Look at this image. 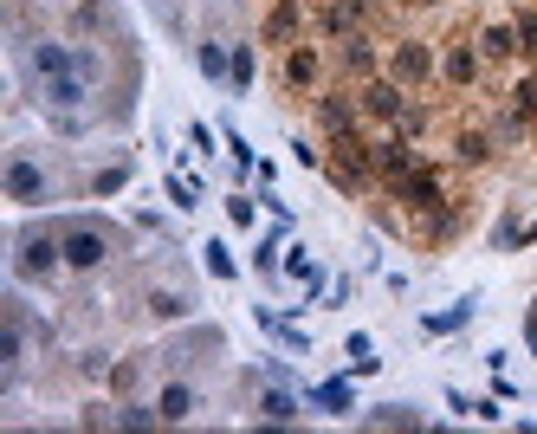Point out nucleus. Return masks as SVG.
Masks as SVG:
<instances>
[{
  "label": "nucleus",
  "instance_id": "nucleus-1",
  "mask_svg": "<svg viewBox=\"0 0 537 434\" xmlns=\"http://www.w3.org/2000/svg\"><path fill=\"white\" fill-rule=\"evenodd\" d=\"M59 266H65V247H59V234H52V227H20V234H13V279L46 286Z\"/></svg>",
  "mask_w": 537,
  "mask_h": 434
},
{
  "label": "nucleus",
  "instance_id": "nucleus-2",
  "mask_svg": "<svg viewBox=\"0 0 537 434\" xmlns=\"http://www.w3.org/2000/svg\"><path fill=\"white\" fill-rule=\"evenodd\" d=\"M59 247H65V266H72V273H98L110 260V227L104 221H65Z\"/></svg>",
  "mask_w": 537,
  "mask_h": 434
},
{
  "label": "nucleus",
  "instance_id": "nucleus-3",
  "mask_svg": "<svg viewBox=\"0 0 537 434\" xmlns=\"http://www.w3.org/2000/svg\"><path fill=\"white\" fill-rule=\"evenodd\" d=\"M39 98H46V111H59V124L65 130H78V104L91 98V78L85 72H59V78H39Z\"/></svg>",
  "mask_w": 537,
  "mask_h": 434
},
{
  "label": "nucleus",
  "instance_id": "nucleus-4",
  "mask_svg": "<svg viewBox=\"0 0 537 434\" xmlns=\"http://www.w3.org/2000/svg\"><path fill=\"white\" fill-rule=\"evenodd\" d=\"M0 182H7V201H20V208H39V201H52V175L39 169L33 156H13Z\"/></svg>",
  "mask_w": 537,
  "mask_h": 434
},
{
  "label": "nucleus",
  "instance_id": "nucleus-5",
  "mask_svg": "<svg viewBox=\"0 0 537 434\" xmlns=\"http://www.w3.org/2000/svg\"><path fill=\"white\" fill-rule=\"evenodd\" d=\"M395 195H402V201H408V208H421V214H434V208H440V201H447V188H440V175H434V169H421V162H415V169H408V175H402V182H395Z\"/></svg>",
  "mask_w": 537,
  "mask_h": 434
},
{
  "label": "nucleus",
  "instance_id": "nucleus-6",
  "mask_svg": "<svg viewBox=\"0 0 537 434\" xmlns=\"http://www.w3.org/2000/svg\"><path fill=\"white\" fill-rule=\"evenodd\" d=\"M402 91H408V85H395V78H369L356 104H363V117H382V124H395V117H402V104H408Z\"/></svg>",
  "mask_w": 537,
  "mask_h": 434
},
{
  "label": "nucleus",
  "instance_id": "nucleus-7",
  "mask_svg": "<svg viewBox=\"0 0 537 434\" xmlns=\"http://www.w3.org/2000/svg\"><path fill=\"white\" fill-rule=\"evenodd\" d=\"M428 72H434V52L421 46V39H402L395 59H389V78H395V85H421Z\"/></svg>",
  "mask_w": 537,
  "mask_h": 434
},
{
  "label": "nucleus",
  "instance_id": "nucleus-8",
  "mask_svg": "<svg viewBox=\"0 0 537 434\" xmlns=\"http://www.w3.org/2000/svg\"><path fill=\"white\" fill-rule=\"evenodd\" d=\"M26 65H33V78H59V72H72V46H59V39H33Z\"/></svg>",
  "mask_w": 537,
  "mask_h": 434
},
{
  "label": "nucleus",
  "instance_id": "nucleus-9",
  "mask_svg": "<svg viewBox=\"0 0 537 434\" xmlns=\"http://www.w3.org/2000/svg\"><path fill=\"white\" fill-rule=\"evenodd\" d=\"M156 409H162V428L188 422V415H195V383H162L156 389Z\"/></svg>",
  "mask_w": 537,
  "mask_h": 434
},
{
  "label": "nucleus",
  "instance_id": "nucleus-10",
  "mask_svg": "<svg viewBox=\"0 0 537 434\" xmlns=\"http://www.w3.org/2000/svg\"><path fill=\"white\" fill-rule=\"evenodd\" d=\"M356 111L363 104H350V98H318V124L330 137H356Z\"/></svg>",
  "mask_w": 537,
  "mask_h": 434
},
{
  "label": "nucleus",
  "instance_id": "nucleus-11",
  "mask_svg": "<svg viewBox=\"0 0 537 434\" xmlns=\"http://www.w3.org/2000/svg\"><path fill=\"white\" fill-rule=\"evenodd\" d=\"M298 39V0H272L266 13V46H292Z\"/></svg>",
  "mask_w": 537,
  "mask_h": 434
},
{
  "label": "nucleus",
  "instance_id": "nucleus-12",
  "mask_svg": "<svg viewBox=\"0 0 537 434\" xmlns=\"http://www.w3.org/2000/svg\"><path fill=\"white\" fill-rule=\"evenodd\" d=\"M188 298L182 286H149V318H162V324H175V318H188Z\"/></svg>",
  "mask_w": 537,
  "mask_h": 434
},
{
  "label": "nucleus",
  "instance_id": "nucleus-13",
  "mask_svg": "<svg viewBox=\"0 0 537 434\" xmlns=\"http://www.w3.org/2000/svg\"><path fill=\"white\" fill-rule=\"evenodd\" d=\"M376 169L389 175V182H402L408 169H415V149H408L402 137H389V143H376Z\"/></svg>",
  "mask_w": 537,
  "mask_h": 434
},
{
  "label": "nucleus",
  "instance_id": "nucleus-14",
  "mask_svg": "<svg viewBox=\"0 0 537 434\" xmlns=\"http://www.w3.org/2000/svg\"><path fill=\"white\" fill-rule=\"evenodd\" d=\"M195 65H201V78H214V85H220V78H233V52L220 46V39H201V46H195Z\"/></svg>",
  "mask_w": 537,
  "mask_h": 434
},
{
  "label": "nucleus",
  "instance_id": "nucleus-15",
  "mask_svg": "<svg viewBox=\"0 0 537 434\" xmlns=\"http://www.w3.org/2000/svg\"><path fill=\"white\" fill-rule=\"evenodd\" d=\"M285 78H292L298 91L318 85V46H292V52H285Z\"/></svg>",
  "mask_w": 537,
  "mask_h": 434
},
{
  "label": "nucleus",
  "instance_id": "nucleus-16",
  "mask_svg": "<svg viewBox=\"0 0 537 434\" xmlns=\"http://www.w3.org/2000/svg\"><path fill=\"white\" fill-rule=\"evenodd\" d=\"M259 422H298V396L292 389H266V396H259Z\"/></svg>",
  "mask_w": 537,
  "mask_h": 434
},
{
  "label": "nucleus",
  "instance_id": "nucleus-17",
  "mask_svg": "<svg viewBox=\"0 0 537 434\" xmlns=\"http://www.w3.org/2000/svg\"><path fill=\"white\" fill-rule=\"evenodd\" d=\"M479 52H486V59H512V52H518V26L492 20L486 33H479Z\"/></svg>",
  "mask_w": 537,
  "mask_h": 434
},
{
  "label": "nucleus",
  "instance_id": "nucleus-18",
  "mask_svg": "<svg viewBox=\"0 0 537 434\" xmlns=\"http://www.w3.org/2000/svg\"><path fill=\"white\" fill-rule=\"evenodd\" d=\"M440 72H447V85H473V78H479V52L473 46H453L447 59H440Z\"/></svg>",
  "mask_w": 537,
  "mask_h": 434
},
{
  "label": "nucleus",
  "instance_id": "nucleus-19",
  "mask_svg": "<svg viewBox=\"0 0 537 434\" xmlns=\"http://www.w3.org/2000/svg\"><path fill=\"white\" fill-rule=\"evenodd\" d=\"M363 20V0H324V33H356Z\"/></svg>",
  "mask_w": 537,
  "mask_h": 434
},
{
  "label": "nucleus",
  "instance_id": "nucleus-20",
  "mask_svg": "<svg viewBox=\"0 0 537 434\" xmlns=\"http://www.w3.org/2000/svg\"><path fill=\"white\" fill-rule=\"evenodd\" d=\"M363 422H369V428H421V415L408 409V402H382V409H369Z\"/></svg>",
  "mask_w": 537,
  "mask_h": 434
},
{
  "label": "nucleus",
  "instance_id": "nucleus-21",
  "mask_svg": "<svg viewBox=\"0 0 537 434\" xmlns=\"http://www.w3.org/2000/svg\"><path fill=\"white\" fill-rule=\"evenodd\" d=\"M343 65H350V72H376V46H369V39L363 33H350V39H343Z\"/></svg>",
  "mask_w": 537,
  "mask_h": 434
},
{
  "label": "nucleus",
  "instance_id": "nucleus-22",
  "mask_svg": "<svg viewBox=\"0 0 537 434\" xmlns=\"http://www.w3.org/2000/svg\"><path fill=\"white\" fill-rule=\"evenodd\" d=\"M117 428H162V409H156V402H149V409H143V402H123Z\"/></svg>",
  "mask_w": 537,
  "mask_h": 434
},
{
  "label": "nucleus",
  "instance_id": "nucleus-23",
  "mask_svg": "<svg viewBox=\"0 0 537 434\" xmlns=\"http://www.w3.org/2000/svg\"><path fill=\"white\" fill-rule=\"evenodd\" d=\"M311 402H318L324 415H350V383H324V389H311Z\"/></svg>",
  "mask_w": 537,
  "mask_h": 434
},
{
  "label": "nucleus",
  "instance_id": "nucleus-24",
  "mask_svg": "<svg viewBox=\"0 0 537 434\" xmlns=\"http://www.w3.org/2000/svg\"><path fill=\"white\" fill-rule=\"evenodd\" d=\"M453 149H460V162H486L492 137H486V130H460V143H453Z\"/></svg>",
  "mask_w": 537,
  "mask_h": 434
},
{
  "label": "nucleus",
  "instance_id": "nucleus-25",
  "mask_svg": "<svg viewBox=\"0 0 537 434\" xmlns=\"http://www.w3.org/2000/svg\"><path fill=\"white\" fill-rule=\"evenodd\" d=\"M512 117H537V78H518L512 85Z\"/></svg>",
  "mask_w": 537,
  "mask_h": 434
},
{
  "label": "nucleus",
  "instance_id": "nucleus-26",
  "mask_svg": "<svg viewBox=\"0 0 537 434\" xmlns=\"http://www.w3.org/2000/svg\"><path fill=\"white\" fill-rule=\"evenodd\" d=\"M253 85V46H233V91Z\"/></svg>",
  "mask_w": 537,
  "mask_h": 434
},
{
  "label": "nucleus",
  "instance_id": "nucleus-27",
  "mask_svg": "<svg viewBox=\"0 0 537 434\" xmlns=\"http://www.w3.org/2000/svg\"><path fill=\"white\" fill-rule=\"evenodd\" d=\"M466 318H473V298H466V305H453V311H440V318H428V331H460Z\"/></svg>",
  "mask_w": 537,
  "mask_h": 434
},
{
  "label": "nucleus",
  "instance_id": "nucleus-28",
  "mask_svg": "<svg viewBox=\"0 0 537 434\" xmlns=\"http://www.w3.org/2000/svg\"><path fill=\"white\" fill-rule=\"evenodd\" d=\"M518 52H531V59H537V13H518Z\"/></svg>",
  "mask_w": 537,
  "mask_h": 434
},
{
  "label": "nucleus",
  "instance_id": "nucleus-29",
  "mask_svg": "<svg viewBox=\"0 0 537 434\" xmlns=\"http://www.w3.org/2000/svg\"><path fill=\"white\" fill-rule=\"evenodd\" d=\"M208 273H214V279H233V260H227V247H220V240H208Z\"/></svg>",
  "mask_w": 537,
  "mask_h": 434
},
{
  "label": "nucleus",
  "instance_id": "nucleus-30",
  "mask_svg": "<svg viewBox=\"0 0 537 434\" xmlns=\"http://www.w3.org/2000/svg\"><path fill=\"white\" fill-rule=\"evenodd\" d=\"M123 182H130V169H104V175H98V182H91V195H117V188H123Z\"/></svg>",
  "mask_w": 537,
  "mask_h": 434
},
{
  "label": "nucleus",
  "instance_id": "nucleus-31",
  "mask_svg": "<svg viewBox=\"0 0 537 434\" xmlns=\"http://www.w3.org/2000/svg\"><path fill=\"white\" fill-rule=\"evenodd\" d=\"M227 214H233L240 227H253V201H246V195H227Z\"/></svg>",
  "mask_w": 537,
  "mask_h": 434
},
{
  "label": "nucleus",
  "instance_id": "nucleus-32",
  "mask_svg": "<svg viewBox=\"0 0 537 434\" xmlns=\"http://www.w3.org/2000/svg\"><path fill=\"white\" fill-rule=\"evenodd\" d=\"M78 7H85V13H98V7H104V0H78Z\"/></svg>",
  "mask_w": 537,
  "mask_h": 434
},
{
  "label": "nucleus",
  "instance_id": "nucleus-33",
  "mask_svg": "<svg viewBox=\"0 0 537 434\" xmlns=\"http://www.w3.org/2000/svg\"><path fill=\"white\" fill-rule=\"evenodd\" d=\"M525 240H537V221H531V227H525Z\"/></svg>",
  "mask_w": 537,
  "mask_h": 434
},
{
  "label": "nucleus",
  "instance_id": "nucleus-34",
  "mask_svg": "<svg viewBox=\"0 0 537 434\" xmlns=\"http://www.w3.org/2000/svg\"><path fill=\"white\" fill-rule=\"evenodd\" d=\"M318 7H324V0H318Z\"/></svg>",
  "mask_w": 537,
  "mask_h": 434
}]
</instances>
